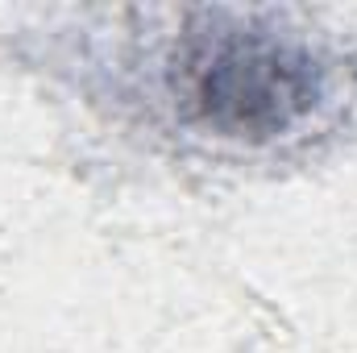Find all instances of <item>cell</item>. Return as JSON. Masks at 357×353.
Wrapping results in <instances>:
<instances>
[{
    "instance_id": "6da1fadb",
    "label": "cell",
    "mask_w": 357,
    "mask_h": 353,
    "mask_svg": "<svg viewBox=\"0 0 357 353\" xmlns=\"http://www.w3.org/2000/svg\"><path fill=\"white\" fill-rule=\"evenodd\" d=\"M175 117L216 142L278 146L307 133L337 91V63L303 29L266 13H191L162 46Z\"/></svg>"
}]
</instances>
